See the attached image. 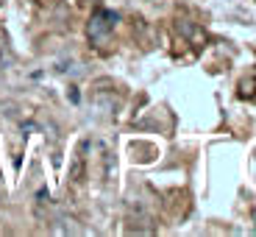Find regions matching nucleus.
<instances>
[{
	"label": "nucleus",
	"instance_id": "1",
	"mask_svg": "<svg viewBox=\"0 0 256 237\" xmlns=\"http://www.w3.org/2000/svg\"><path fill=\"white\" fill-rule=\"evenodd\" d=\"M117 20H120V17H117L114 12H106V9L95 12L90 17V23H86V39H90L92 45H100L103 39L112 34V28H114Z\"/></svg>",
	"mask_w": 256,
	"mask_h": 237
}]
</instances>
